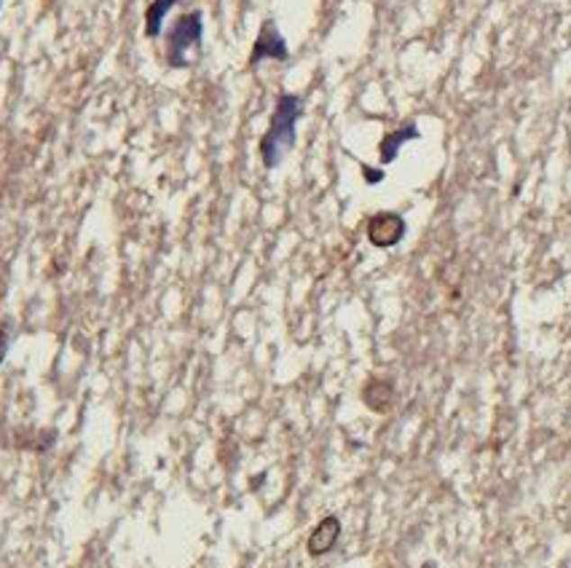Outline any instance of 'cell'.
Returning a JSON list of instances; mask_svg holds the SVG:
<instances>
[{
	"label": "cell",
	"mask_w": 571,
	"mask_h": 568,
	"mask_svg": "<svg viewBox=\"0 0 571 568\" xmlns=\"http://www.w3.org/2000/svg\"><path fill=\"white\" fill-rule=\"evenodd\" d=\"M304 113V100L298 95H279L276 100V108L271 113V121H268V129L266 134L260 137V161L266 169H276L285 156L293 150L295 145V123Z\"/></svg>",
	"instance_id": "cell-1"
},
{
	"label": "cell",
	"mask_w": 571,
	"mask_h": 568,
	"mask_svg": "<svg viewBox=\"0 0 571 568\" xmlns=\"http://www.w3.org/2000/svg\"><path fill=\"white\" fill-rule=\"evenodd\" d=\"M204 38V16L202 11H188L183 16H177L175 27L169 30V41H167V65L175 70H186L188 68V49L202 46Z\"/></svg>",
	"instance_id": "cell-2"
},
{
	"label": "cell",
	"mask_w": 571,
	"mask_h": 568,
	"mask_svg": "<svg viewBox=\"0 0 571 568\" xmlns=\"http://www.w3.org/2000/svg\"><path fill=\"white\" fill-rule=\"evenodd\" d=\"M290 57V49H287V41L285 35L279 32L276 22L274 19H266L258 38H255V46H252V54H249V65H260L266 59H274V62H285Z\"/></svg>",
	"instance_id": "cell-3"
},
{
	"label": "cell",
	"mask_w": 571,
	"mask_h": 568,
	"mask_svg": "<svg viewBox=\"0 0 571 568\" xmlns=\"http://www.w3.org/2000/svg\"><path fill=\"white\" fill-rule=\"evenodd\" d=\"M403 236H405V221L397 212H378L367 223V239L373 247L389 249V247L400 244Z\"/></svg>",
	"instance_id": "cell-4"
},
{
	"label": "cell",
	"mask_w": 571,
	"mask_h": 568,
	"mask_svg": "<svg viewBox=\"0 0 571 568\" xmlns=\"http://www.w3.org/2000/svg\"><path fill=\"white\" fill-rule=\"evenodd\" d=\"M339 536H341V520H339L336 515H328L325 520H320V526L312 531V536H309V542H306L309 555H312V558L328 555V553L336 547Z\"/></svg>",
	"instance_id": "cell-5"
},
{
	"label": "cell",
	"mask_w": 571,
	"mask_h": 568,
	"mask_svg": "<svg viewBox=\"0 0 571 568\" xmlns=\"http://www.w3.org/2000/svg\"><path fill=\"white\" fill-rule=\"evenodd\" d=\"M416 137H419V129H416V123H413V121H411V123H405V126H400V129H394V131H389V134L381 140V145H378L381 164H392V161L397 158L400 148H403L408 140H416Z\"/></svg>",
	"instance_id": "cell-6"
},
{
	"label": "cell",
	"mask_w": 571,
	"mask_h": 568,
	"mask_svg": "<svg viewBox=\"0 0 571 568\" xmlns=\"http://www.w3.org/2000/svg\"><path fill=\"white\" fill-rule=\"evenodd\" d=\"M177 5V0H153L145 11V35L148 38H159L164 30V19L167 14Z\"/></svg>",
	"instance_id": "cell-7"
},
{
	"label": "cell",
	"mask_w": 571,
	"mask_h": 568,
	"mask_svg": "<svg viewBox=\"0 0 571 568\" xmlns=\"http://www.w3.org/2000/svg\"><path fill=\"white\" fill-rule=\"evenodd\" d=\"M8 346H11V325L8 322H0V365L5 362Z\"/></svg>",
	"instance_id": "cell-8"
},
{
	"label": "cell",
	"mask_w": 571,
	"mask_h": 568,
	"mask_svg": "<svg viewBox=\"0 0 571 568\" xmlns=\"http://www.w3.org/2000/svg\"><path fill=\"white\" fill-rule=\"evenodd\" d=\"M362 177H365L370 185H376V183L384 180V172H381V169H373V167H362Z\"/></svg>",
	"instance_id": "cell-9"
},
{
	"label": "cell",
	"mask_w": 571,
	"mask_h": 568,
	"mask_svg": "<svg viewBox=\"0 0 571 568\" xmlns=\"http://www.w3.org/2000/svg\"><path fill=\"white\" fill-rule=\"evenodd\" d=\"M0 5H3V0H0Z\"/></svg>",
	"instance_id": "cell-10"
}]
</instances>
